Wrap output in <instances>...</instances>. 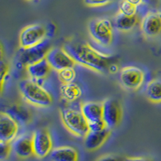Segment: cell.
<instances>
[{"instance_id": "cell-1", "label": "cell", "mask_w": 161, "mask_h": 161, "mask_svg": "<svg viewBox=\"0 0 161 161\" xmlns=\"http://www.w3.org/2000/svg\"><path fill=\"white\" fill-rule=\"evenodd\" d=\"M64 48L69 53L77 64L97 73L108 71L114 63V57L100 53L88 43L69 42Z\"/></svg>"}, {"instance_id": "cell-2", "label": "cell", "mask_w": 161, "mask_h": 161, "mask_svg": "<svg viewBox=\"0 0 161 161\" xmlns=\"http://www.w3.org/2000/svg\"><path fill=\"white\" fill-rule=\"evenodd\" d=\"M18 86L23 98L31 105L44 108L53 103V97L49 92L36 80L31 78L24 79L20 80Z\"/></svg>"}, {"instance_id": "cell-3", "label": "cell", "mask_w": 161, "mask_h": 161, "mask_svg": "<svg viewBox=\"0 0 161 161\" xmlns=\"http://www.w3.org/2000/svg\"><path fill=\"white\" fill-rule=\"evenodd\" d=\"M61 120L70 133L77 137H82L89 133V123L81 111L73 108H64L60 111Z\"/></svg>"}, {"instance_id": "cell-4", "label": "cell", "mask_w": 161, "mask_h": 161, "mask_svg": "<svg viewBox=\"0 0 161 161\" xmlns=\"http://www.w3.org/2000/svg\"><path fill=\"white\" fill-rule=\"evenodd\" d=\"M89 32L97 44L109 46L113 40V27L108 19H95L89 24Z\"/></svg>"}, {"instance_id": "cell-5", "label": "cell", "mask_w": 161, "mask_h": 161, "mask_svg": "<svg viewBox=\"0 0 161 161\" xmlns=\"http://www.w3.org/2000/svg\"><path fill=\"white\" fill-rule=\"evenodd\" d=\"M48 35V29L36 24L28 25L22 29L19 36V42L21 48H28L44 41Z\"/></svg>"}, {"instance_id": "cell-6", "label": "cell", "mask_w": 161, "mask_h": 161, "mask_svg": "<svg viewBox=\"0 0 161 161\" xmlns=\"http://www.w3.org/2000/svg\"><path fill=\"white\" fill-rule=\"evenodd\" d=\"M51 48V43L48 39H45L44 41L31 48H22L19 56V61L25 66L35 63L46 58Z\"/></svg>"}, {"instance_id": "cell-7", "label": "cell", "mask_w": 161, "mask_h": 161, "mask_svg": "<svg viewBox=\"0 0 161 161\" xmlns=\"http://www.w3.org/2000/svg\"><path fill=\"white\" fill-rule=\"evenodd\" d=\"M31 136L34 156L42 159L50 155L53 149V143L49 131L46 128L37 129L33 132Z\"/></svg>"}, {"instance_id": "cell-8", "label": "cell", "mask_w": 161, "mask_h": 161, "mask_svg": "<svg viewBox=\"0 0 161 161\" xmlns=\"http://www.w3.org/2000/svg\"><path fill=\"white\" fill-rule=\"evenodd\" d=\"M145 74L141 69L136 66H126L121 69L119 80L125 89L137 90L143 85Z\"/></svg>"}, {"instance_id": "cell-9", "label": "cell", "mask_w": 161, "mask_h": 161, "mask_svg": "<svg viewBox=\"0 0 161 161\" xmlns=\"http://www.w3.org/2000/svg\"><path fill=\"white\" fill-rule=\"evenodd\" d=\"M46 60L52 69L57 72L68 68H73L77 62L64 48H52L46 56Z\"/></svg>"}, {"instance_id": "cell-10", "label": "cell", "mask_w": 161, "mask_h": 161, "mask_svg": "<svg viewBox=\"0 0 161 161\" xmlns=\"http://www.w3.org/2000/svg\"><path fill=\"white\" fill-rule=\"evenodd\" d=\"M103 119L106 128H114L120 123L123 115L122 108L117 100L107 98L103 103Z\"/></svg>"}, {"instance_id": "cell-11", "label": "cell", "mask_w": 161, "mask_h": 161, "mask_svg": "<svg viewBox=\"0 0 161 161\" xmlns=\"http://www.w3.org/2000/svg\"><path fill=\"white\" fill-rule=\"evenodd\" d=\"M19 124L7 112L0 114V142L12 143L17 137Z\"/></svg>"}, {"instance_id": "cell-12", "label": "cell", "mask_w": 161, "mask_h": 161, "mask_svg": "<svg viewBox=\"0 0 161 161\" xmlns=\"http://www.w3.org/2000/svg\"><path fill=\"white\" fill-rule=\"evenodd\" d=\"M141 31L147 38H155L161 35V13H147L140 24Z\"/></svg>"}, {"instance_id": "cell-13", "label": "cell", "mask_w": 161, "mask_h": 161, "mask_svg": "<svg viewBox=\"0 0 161 161\" xmlns=\"http://www.w3.org/2000/svg\"><path fill=\"white\" fill-rule=\"evenodd\" d=\"M13 152L18 157L27 159L34 155L32 136L21 135L17 136L11 143Z\"/></svg>"}, {"instance_id": "cell-14", "label": "cell", "mask_w": 161, "mask_h": 161, "mask_svg": "<svg viewBox=\"0 0 161 161\" xmlns=\"http://www.w3.org/2000/svg\"><path fill=\"white\" fill-rule=\"evenodd\" d=\"M110 136V130L104 129L101 131H89L84 137V144L88 151H96L103 146Z\"/></svg>"}, {"instance_id": "cell-15", "label": "cell", "mask_w": 161, "mask_h": 161, "mask_svg": "<svg viewBox=\"0 0 161 161\" xmlns=\"http://www.w3.org/2000/svg\"><path fill=\"white\" fill-rule=\"evenodd\" d=\"M52 67L46 58L26 66V72L32 80H39L46 78L52 71Z\"/></svg>"}, {"instance_id": "cell-16", "label": "cell", "mask_w": 161, "mask_h": 161, "mask_svg": "<svg viewBox=\"0 0 161 161\" xmlns=\"http://www.w3.org/2000/svg\"><path fill=\"white\" fill-rule=\"evenodd\" d=\"M80 110L88 123L103 120V103L86 102L81 104Z\"/></svg>"}, {"instance_id": "cell-17", "label": "cell", "mask_w": 161, "mask_h": 161, "mask_svg": "<svg viewBox=\"0 0 161 161\" xmlns=\"http://www.w3.org/2000/svg\"><path fill=\"white\" fill-rule=\"evenodd\" d=\"M50 157L53 161H78V152L73 147H58L53 149Z\"/></svg>"}, {"instance_id": "cell-18", "label": "cell", "mask_w": 161, "mask_h": 161, "mask_svg": "<svg viewBox=\"0 0 161 161\" xmlns=\"http://www.w3.org/2000/svg\"><path fill=\"white\" fill-rule=\"evenodd\" d=\"M139 23L137 15H126L119 12L114 17V25L120 31H130L136 28Z\"/></svg>"}, {"instance_id": "cell-19", "label": "cell", "mask_w": 161, "mask_h": 161, "mask_svg": "<svg viewBox=\"0 0 161 161\" xmlns=\"http://www.w3.org/2000/svg\"><path fill=\"white\" fill-rule=\"evenodd\" d=\"M60 93L64 101L68 103H73L81 97L82 90L77 83H62L60 86Z\"/></svg>"}, {"instance_id": "cell-20", "label": "cell", "mask_w": 161, "mask_h": 161, "mask_svg": "<svg viewBox=\"0 0 161 161\" xmlns=\"http://www.w3.org/2000/svg\"><path fill=\"white\" fill-rule=\"evenodd\" d=\"M145 94L151 103H161V79L156 78L150 80L146 86Z\"/></svg>"}, {"instance_id": "cell-21", "label": "cell", "mask_w": 161, "mask_h": 161, "mask_svg": "<svg viewBox=\"0 0 161 161\" xmlns=\"http://www.w3.org/2000/svg\"><path fill=\"white\" fill-rule=\"evenodd\" d=\"M6 112L9 114L15 120H16L19 124H27L31 120L30 112L24 108V106L19 105H13L10 106L8 110H6Z\"/></svg>"}, {"instance_id": "cell-22", "label": "cell", "mask_w": 161, "mask_h": 161, "mask_svg": "<svg viewBox=\"0 0 161 161\" xmlns=\"http://www.w3.org/2000/svg\"><path fill=\"white\" fill-rule=\"evenodd\" d=\"M59 80L62 83L73 82L76 78V71L73 68H68L57 72Z\"/></svg>"}, {"instance_id": "cell-23", "label": "cell", "mask_w": 161, "mask_h": 161, "mask_svg": "<svg viewBox=\"0 0 161 161\" xmlns=\"http://www.w3.org/2000/svg\"><path fill=\"white\" fill-rule=\"evenodd\" d=\"M119 12L126 15H136L137 14L138 7L130 3L127 0H121L119 3Z\"/></svg>"}, {"instance_id": "cell-24", "label": "cell", "mask_w": 161, "mask_h": 161, "mask_svg": "<svg viewBox=\"0 0 161 161\" xmlns=\"http://www.w3.org/2000/svg\"><path fill=\"white\" fill-rule=\"evenodd\" d=\"M10 71V67L9 64L7 61H4L3 59H1V62H0V74H1V91L3 89L4 82L7 80L8 74H9Z\"/></svg>"}, {"instance_id": "cell-25", "label": "cell", "mask_w": 161, "mask_h": 161, "mask_svg": "<svg viewBox=\"0 0 161 161\" xmlns=\"http://www.w3.org/2000/svg\"><path fill=\"white\" fill-rule=\"evenodd\" d=\"M12 151L11 143L0 142V159L1 160L8 159Z\"/></svg>"}, {"instance_id": "cell-26", "label": "cell", "mask_w": 161, "mask_h": 161, "mask_svg": "<svg viewBox=\"0 0 161 161\" xmlns=\"http://www.w3.org/2000/svg\"><path fill=\"white\" fill-rule=\"evenodd\" d=\"M114 0H84V3L90 8L103 7L113 2Z\"/></svg>"}, {"instance_id": "cell-27", "label": "cell", "mask_w": 161, "mask_h": 161, "mask_svg": "<svg viewBox=\"0 0 161 161\" xmlns=\"http://www.w3.org/2000/svg\"><path fill=\"white\" fill-rule=\"evenodd\" d=\"M89 127H90V131H101V130H103L104 129L106 128L103 119L89 123Z\"/></svg>"}, {"instance_id": "cell-28", "label": "cell", "mask_w": 161, "mask_h": 161, "mask_svg": "<svg viewBox=\"0 0 161 161\" xmlns=\"http://www.w3.org/2000/svg\"><path fill=\"white\" fill-rule=\"evenodd\" d=\"M126 158L118 155H106L97 159V161H126Z\"/></svg>"}, {"instance_id": "cell-29", "label": "cell", "mask_w": 161, "mask_h": 161, "mask_svg": "<svg viewBox=\"0 0 161 161\" xmlns=\"http://www.w3.org/2000/svg\"><path fill=\"white\" fill-rule=\"evenodd\" d=\"M126 161H153L150 159L147 158H143V157H130V158H126Z\"/></svg>"}, {"instance_id": "cell-30", "label": "cell", "mask_w": 161, "mask_h": 161, "mask_svg": "<svg viewBox=\"0 0 161 161\" xmlns=\"http://www.w3.org/2000/svg\"><path fill=\"white\" fill-rule=\"evenodd\" d=\"M118 70H119V66H118L115 63H112L110 65V67H109L108 71L111 73H117Z\"/></svg>"}, {"instance_id": "cell-31", "label": "cell", "mask_w": 161, "mask_h": 161, "mask_svg": "<svg viewBox=\"0 0 161 161\" xmlns=\"http://www.w3.org/2000/svg\"><path fill=\"white\" fill-rule=\"evenodd\" d=\"M159 0H143V5L147 6H154L158 3Z\"/></svg>"}, {"instance_id": "cell-32", "label": "cell", "mask_w": 161, "mask_h": 161, "mask_svg": "<svg viewBox=\"0 0 161 161\" xmlns=\"http://www.w3.org/2000/svg\"><path fill=\"white\" fill-rule=\"evenodd\" d=\"M128 2H130V3L134 4V5L139 7V6L143 5V0H127Z\"/></svg>"}, {"instance_id": "cell-33", "label": "cell", "mask_w": 161, "mask_h": 161, "mask_svg": "<svg viewBox=\"0 0 161 161\" xmlns=\"http://www.w3.org/2000/svg\"><path fill=\"white\" fill-rule=\"evenodd\" d=\"M28 1H34V0H28Z\"/></svg>"}]
</instances>
